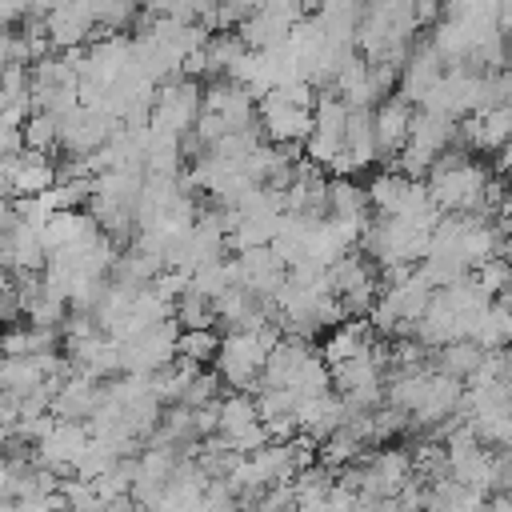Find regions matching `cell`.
<instances>
[{
	"label": "cell",
	"mask_w": 512,
	"mask_h": 512,
	"mask_svg": "<svg viewBox=\"0 0 512 512\" xmlns=\"http://www.w3.org/2000/svg\"><path fill=\"white\" fill-rule=\"evenodd\" d=\"M320 32L328 44H340V48H352L356 44V28H360V16H364V4H348V0H332V4H320L312 8Z\"/></svg>",
	"instance_id": "9a60e30c"
},
{
	"label": "cell",
	"mask_w": 512,
	"mask_h": 512,
	"mask_svg": "<svg viewBox=\"0 0 512 512\" xmlns=\"http://www.w3.org/2000/svg\"><path fill=\"white\" fill-rule=\"evenodd\" d=\"M12 288V272L8 268H0V292H8Z\"/></svg>",
	"instance_id": "bcb514c9"
},
{
	"label": "cell",
	"mask_w": 512,
	"mask_h": 512,
	"mask_svg": "<svg viewBox=\"0 0 512 512\" xmlns=\"http://www.w3.org/2000/svg\"><path fill=\"white\" fill-rule=\"evenodd\" d=\"M172 320H176V328L180 332H216V312H212V304L200 296V292H192V288H184L176 300H172Z\"/></svg>",
	"instance_id": "cb8c5ba5"
},
{
	"label": "cell",
	"mask_w": 512,
	"mask_h": 512,
	"mask_svg": "<svg viewBox=\"0 0 512 512\" xmlns=\"http://www.w3.org/2000/svg\"><path fill=\"white\" fill-rule=\"evenodd\" d=\"M256 424V404L252 396L244 392H228V396H216V436H232L240 428Z\"/></svg>",
	"instance_id": "d4e9b609"
},
{
	"label": "cell",
	"mask_w": 512,
	"mask_h": 512,
	"mask_svg": "<svg viewBox=\"0 0 512 512\" xmlns=\"http://www.w3.org/2000/svg\"><path fill=\"white\" fill-rule=\"evenodd\" d=\"M408 144L440 156L448 144H456V120L440 116V112H424V108H412V124H408Z\"/></svg>",
	"instance_id": "d6986e66"
},
{
	"label": "cell",
	"mask_w": 512,
	"mask_h": 512,
	"mask_svg": "<svg viewBox=\"0 0 512 512\" xmlns=\"http://www.w3.org/2000/svg\"><path fill=\"white\" fill-rule=\"evenodd\" d=\"M288 392H292L296 400H312V396H324V392H332V388H328V368H324V360H320L316 352H312V356L300 364V372L292 376Z\"/></svg>",
	"instance_id": "4dcf8cb0"
},
{
	"label": "cell",
	"mask_w": 512,
	"mask_h": 512,
	"mask_svg": "<svg viewBox=\"0 0 512 512\" xmlns=\"http://www.w3.org/2000/svg\"><path fill=\"white\" fill-rule=\"evenodd\" d=\"M192 512H240V504H236V496L228 492L224 480H208V488H204V496L196 500Z\"/></svg>",
	"instance_id": "b9f144b4"
},
{
	"label": "cell",
	"mask_w": 512,
	"mask_h": 512,
	"mask_svg": "<svg viewBox=\"0 0 512 512\" xmlns=\"http://www.w3.org/2000/svg\"><path fill=\"white\" fill-rule=\"evenodd\" d=\"M292 420H296L300 436H308L312 444H324L332 432L344 428V408H340V400L332 392H324V396H312V400H296Z\"/></svg>",
	"instance_id": "4fadbf2b"
},
{
	"label": "cell",
	"mask_w": 512,
	"mask_h": 512,
	"mask_svg": "<svg viewBox=\"0 0 512 512\" xmlns=\"http://www.w3.org/2000/svg\"><path fill=\"white\" fill-rule=\"evenodd\" d=\"M304 4H296V0H276V4H256L252 8V16L236 28V36H240V44L244 48H252V52H264V48H276V44H284L288 40V32H292V24H300L304 20Z\"/></svg>",
	"instance_id": "277c9868"
},
{
	"label": "cell",
	"mask_w": 512,
	"mask_h": 512,
	"mask_svg": "<svg viewBox=\"0 0 512 512\" xmlns=\"http://www.w3.org/2000/svg\"><path fill=\"white\" fill-rule=\"evenodd\" d=\"M408 124H412V104L400 96H388L372 108V140H376V160H392L408 144Z\"/></svg>",
	"instance_id": "30bf717a"
},
{
	"label": "cell",
	"mask_w": 512,
	"mask_h": 512,
	"mask_svg": "<svg viewBox=\"0 0 512 512\" xmlns=\"http://www.w3.org/2000/svg\"><path fill=\"white\" fill-rule=\"evenodd\" d=\"M316 348L304 344V340H292V336H280L276 348L264 356V368H260V388H288L292 376L300 372V364L312 356Z\"/></svg>",
	"instance_id": "5bb4252c"
},
{
	"label": "cell",
	"mask_w": 512,
	"mask_h": 512,
	"mask_svg": "<svg viewBox=\"0 0 512 512\" xmlns=\"http://www.w3.org/2000/svg\"><path fill=\"white\" fill-rule=\"evenodd\" d=\"M96 224L88 220V212H56V216H48V224L40 228V244H44V252H60V248H68L72 240H80L84 232H92Z\"/></svg>",
	"instance_id": "603a6c76"
},
{
	"label": "cell",
	"mask_w": 512,
	"mask_h": 512,
	"mask_svg": "<svg viewBox=\"0 0 512 512\" xmlns=\"http://www.w3.org/2000/svg\"><path fill=\"white\" fill-rule=\"evenodd\" d=\"M368 428H372V444H384V440L408 432V416L396 412V408H388V404H380V408L368 416Z\"/></svg>",
	"instance_id": "ab89813d"
},
{
	"label": "cell",
	"mask_w": 512,
	"mask_h": 512,
	"mask_svg": "<svg viewBox=\"0 0 512 512\" xmlns=\"http://www.w3.org/2000/svg\"><path fill=\"white\" fill-rule=\"evenodd\" d=\"M112 464H116V452H112L108 444H100V440L88 436L84 452H80L76 464H72V476H80V480H96V476H104Z\"/></svg>",
	"instance_id": "836d02e7"
},
{
	"label": "cell",
	"mask_w": 512,
	"mask_h": 512,
	"mask_svg": "<svg viewBox=\"0 0 512 512\" xmlns=\"http://www.w3.org/2000/svg\"><path fill=\"white\" fill-rule=\"evenodd\" d=\"M8 444H12V428H0V452H8Z\"/></svg>",
	"instance_id": "f6af8a7d"
},
{
	"label": "cell",
	"mask_w": 512,
	"mask_h": 512,
	"mask_svg": "<svg viewBox=\"0 0 512 512\" xmlns=\"http://www.w3.org/2000/svg\"><path fill=\"white\" fill-rule=\"evenodd\" d=\"M336 488V472L324 468V464H308L292 476V492H296V504H312V500H324V492Z\"/></svg>",
	"instance_id": "83f0119b"
},
{
	"label": "cell",
	"mask_w": 512,
	"mask_h": 512,
	"mask_svg": "<svg viewBox=\"0 0 512 512\" xmlns=\"http://www.w3.org/2000/svg\"><path fill=\"white\" fill-rule=\"evenodd\" d=\"M44 36L52 48L68 52V48H84V44L100 40L104 32L92 28V4H56L44 16Z\"/></svg>",
	"instance_id": "ba28073f"
},
{
	"label": "cell",
	"mask_w": 512,
	"mask_h": 512,
	"mask_svg": "<svg viewBox=\"0 0 512 512\" xmlns=\"http://www.w3.org/2000/svg\"><path fill=\"white\" fill-rule=\"evenodd\" d=\"M240 52H244V44H240V36H236V32H208V40H204L208 80H220V76H228V68L240 60Z\"/></svg>",
	"instance_id": "484cf974"
},
{
	"label": "cell",
	"mask_w": 512,
	"mask_h": 512,
	"mask_svg": "<svg viewBox=\"0 0 512 512\" xmlns=\"http://www.w3.org/2000/svg\"><path fill=\"white\" fill-rule=\"evenodd\" d=\"M216 392H220V376H216L212 368H200V372L188 380V388H184L180 404L192 412V408H204V404H212V400H216Z\"/></svg>",
	"instance_id": "74e56055"
},
{
	"label": "cell",
	"mask_w": 512,
	"mask_h": 512,
	"mask_svg": "<svg viewBox=\"0 0 512 512\" xmlns=\"http://www.w3.org/2000/svg\"><path fill=\"white\" fill-rule=\"evenodd\" d=\"M428 300H432V288L416 276V268H412L408 280H400V284H392V288H380V304H388L392 316H396L400 324H408V332H412V324L420 320V312L428 308Z\"/></svg>",
	"instance_id": "ac0fdd59"
},
{
	"label": "cell",
	"mask_w": 512,
	"mask_h": 512,
	"mask_svg": "<svg viewBox=\"0 0 512 512\" xmlns=\"http://www.w3.org/2000/svg\"><path fill=\"white\" fill-rule=\"evenodd\" d=\"M412 20H416V28L436 24V20H440V8H436L432 0H416V4H412Z\"/></svg>",
	"instance_id": "ee69618b"
},
{
	"label": "cell",
	"mask_w": 512,
	"mask_h": 512,
	"mask_svg": "<svg viewBox=\"0 0 512 512\" xmlns=\"http://www.w3.org/2000/svg\"><path fill=\"white\" fill-rule=\"evenodd\" d=\"M460 400H464V384L452 380V376L432 372L428 376V388H424V396L416 404V412L408 416V432H432L448 416H460Z\"/></svg>",
	"instance_id": "52a82bcc"
},
{
	"label": "cell",
	"mask_w": 512,
	"mask_h": 512,
	"mask_svg": "<svg viewBox=\"0 0 512 512\" xmlns=\"http://www.w3.org/2000/svg\"><path fill=\"white\" fill-rule=\"evenodd\" d=\"M84 444H88V428L84 424L56 420V428L40 444H32V464L52 472V476H72V464L84 452Z\"/></svg>",
	"instance_id": "8992f818"
},
{
	"label": "cell",
	"mask_w": 512,
	"mask_h": 512,
	"mask_svg": "<svg viewBox=\"0 0 512 512\" xmlns=\"http://www.w3.org/2000/svg\"><path fill=\"white\" fill-rule=\"evenodd\" d=\"M484 184H488L484 160H468L460 168H428L424 176V192L440 216H472Z\"/></svg>",
	"instance_id": "6da1fadb"
},
{
	"label": "cell",
	"mask_w": 512,
	"mask_h": 512,
	"mask_svg": "<svg viewBox=\"0 0 512 512\" xmlns=\"http://www.w3.org/2000/svg\"><path fill=\"white\" fill-rule=\"evenodd\" d=\"M176 320H160L152 328H144L136 340L120 344V372L124 376H152L156 368L176 360Z\"/></svg>",
	"instance_id": "3957f363"
},
{
	"label": "cell",
	"mask_w": 512,
	"mask_h": 512,
	"mask_svg": "<svg viewBox=\"0 0 512 512\" xmlns=\"http://www.w3.org/2000/svg\"><path fill=\"white\" fill-rule=\"evenodd\" d=\"M252 404H256V420H260V424H268V420H284V416L296 412V396H292L288 388H256Z\"/></svg>",
	"instance_id": "d6a6232c"
},
{
	"label": "cell",
	"mask_w": 512,
	"mask_h": 512,
	"mask_svg": "<svg viewBox=\"0 0 512 512\" xmlns=\"http://www.w3.org/2000/svg\"><path fill=\"white\" fill-rule=\"evenodd\" d=\"M224 440V448L232 452V456H252V452H260L264 444H268V436H264V424L256 420V424H248V428H240V432H232V436H220Z\"/></svg>",
	"instance_id": "60d3db41"
},
{
	"label": "cell",
	"mask_w": 512,
	"mask_h": 512,
	"mask_svg": "<svg viewBox=\"0 0 512 512\" xmlns=\"http://www.w3.org/2000/svg\"><path fill=\"white\" fill-rule=\"evenodd\" d=\"M216 348H220V332H180L176 336V356L180 360H188V364H196V368H204V364H212L216 360Z\"/></svg>",
	"instance_id": "f546056e"
},
{
	"label": "cell",
	"mask_w": 512,
	"mask_h": 512,
	"mask_svg": "<svg viewBox=\"0 0 512 512\" xmlns=\"http://www.w3.org/2000/svg\"><path fill=\"white\" fill-rule=\"evenodd\" d=\"M188 288L200 292L208 304H216L232 284H228V256L224 260H212V264H200L192 276H188Z\"/></svg>",
	"instance_id": "f1b7e54d"
},
{
	"label": "cell",
	"mask_w": 512,
	"mask_h": 512,
	"mask_svg": "<svg viewBox=\"0 0 512 512\" xmlns=\"http://www.w3.org/2000/svg\"><path fill=\"white\" fill-rule=\"evenodd\" d=\"M324 212L332 220H352V224H368V196L356 180H328V192H324Z\"/></svg>",
	"instance_id": "44dd1931"
},
{
	"label": "cell",
	"mask_w": 512,
	"mask_h": 512,
	"mask_svg": "<svg viewBox=\"0 0 512 512\" xmlns=\"http://www.w3.org/2000/svg\"><path fill=\"white\" fill-rule=\"evenodd\" d=\"M408 336H412L424 352H436V348H444V344H452V340H464V320L440 300V292H432L428 308L420 312V320L412 324Z\"/></svg>",
	"instance_id": "8fae6325"
},
{
	"label": "cell",
	"mask_w": 512,
	"mask_h": 512,
	"mask_svg": "<svg viewBox=\"0 0 512 512\" xmlns=\"http://www.w3.org/2000/svg\"><path fill=\"white\" fill-rule=\"evenodd\" d=\"M468 280H472L488 300H496V296H504V288H508V260H504V256L484 260V264H476V268L468 272Z\"/></svg>",
	"instance_id": "8d00e7d4"
},
{
	"label": "cell",
	"mask_w": 512,
	"mask_h": 512,
	"mask_svg": "<svg viewBox=\"0 0 512 512\" xmlns=\"http://www.w3.org/2000/svg\"><path fill=\"white\" fill-rule=\"evenodd\" d=\"M376 344L368 320H340L332 332H324V344H320V360L324 368H336V364H348V360H360L368 356V348Z\"/></svg>",
	"instance_id": "7c38bea8"
},
{
	"label": "cell",
	"mask_w": 512,
	"mask_h": 512,
	"mask_svg": "<svg viewBox=\"0 0 512 512\" xmlns=\"http://www.w3.org/2000/svg\"><path fill=\"white\" fill-rule=\"evenodd\" d=\"M24 316H28V328H56V332H60V324H64V316H68V304L56 300V296H48L44 284H40V296L24 308Z\"/></svg>",
	"instance_id": "d590c367"
},
{
	"label": "cell",
	"mask_w": 512,
	"mask_h": 512,
	"mask_svg": "<svg viewBox=\"0 0 512 512\" xmlns=\"http://www.w3.org/2000/svg\"><path fill=\"white\" fill-rule=\"evenodd\" d=\"M480 124H484V140H488V152H500V148H508V132H512V108H508V104H500V108L484 112V116H480Z\"/></svg>",
	"instance_id": "f35d334b"
},
{
	"label": "cell",
	"mask_w": 512,
	"mask_h": 512,
	"mask_svg": "<svg viewBox=\"0 0 512 512\" xmlns=\"http://www.w3.org/2000/svg\"><path fill=\"white\" fill-rule=\"evenodd\" d=\"M200 116V84L172 76L152 88V108H148V128L168 132V136H188Z\"/></svg>",
	"instance_id": "7a4b0ae2"
},
{
	"label": "cell",
	"mask_w": 512,
	"mask_h": 512,
	"mask_svg": "<svg viewBox=\"0 0 512 512\" xmlns=\"http://www.w3.org/2000/svg\"><path fill=\"white\" fill-rule=\"evenodd\" d=\"M0 92H4L8 100H24V96H28V68L8 64V68L0 72Z\"/></svg>",
	"instance_id": "7bdbcfd3"
},
{
	"label": "cell",
	"mask_w": 512,
	"mask_h": 512,
	"mask_svg": "<svg viewBox=\"0 0 512 512\" xmlns=\"http://www.w3.org/2000/svg\"><path fill=\"white\" fill-rule=\"evenodd\" d=\"M56 184V164L48 156H36L28 148H20L12 156V200L16 196H40Z\"/></svg>",
	"instance_id": "2e32d148"
},
{
	"label": "cell",
	"mask_w": 512,
	"mask_h": 512,
	"mask_svg": "<svg viewBox=\"0 0 512 512\" xmlns=\"http://www.w3.org/2000/svg\"><path fill=\"white\" fill-rule=\"evenodd\" d=\"M404 188H408V180H400L396 172H380V176H372V184L364 188V196H368V212H376L380 220H388V216L396 212Z\"/></svg>",
	"instance_id": "4316f807"
},
{
	"label": "cell",
	"mask_w": 512,
	"mask_h": 512,
	"mask_svg": "<svg viewBox=\"0 0 512 512\" xmlns=\"http://www.w3.org/2000/svg\"><path fill=\"white\" fill-rule=\"evenodd\" d=\"M116 120H108L96 108H72L64 120H56V148H64L68 156H92L96 148L108 144Z\"/></svg>",
	"instance_id": "5b68a950"
},
{
	"label": "cell",
	"mask_w": 512,
	"mask_h": 512,
	"mask_svg": "<svg viewBox=\"0 0 512 512\" xmlns=\"http://www.w3.org/2000/svg\"><path fill=\"white\" fill-rule=\"evenodd\" d=\"M344 152L356 172L376 164V140H372V108H348L344 116Z\"/></svg>",
	"instance_id": "ffe728a7"
},
{
	"label": "cell",
	"mask_w": 512,
	"mask_h": 512,
	"mask_svg": "<svg viewBox=\"0 0 512 512\" xmlns=\"http://www.w3.org/2000/svg\"><path fill=\"white\" fill-rule=\"evenodd\" d=\"M444 76V64H440V56L432 52V44L428 40H412V48H408V60H404V68H400V80H396V96L400 100H408L412 108L436 88V80Z\"/></svg>",
	"instance_id": "9c48e42d"
},
{
	"label": "cell",
	"mask_w": 512,
	"mask_h": 512,
	"mask_svg": "<svg viewBox=\"0 0 512 512\" xmlns=\"http://www.w3.org/2000/svg\"><path fill=\"white\" fill-rule=\"evenodd\" d=\"M56 492H60V500H64V508H68V512H100V496H96L92 480H80V476H60Z\"/></svg>",
	"instance_id": "e575fe53"
},
{
	"label": "cell",
	"mask_w": 512,
	"mask_h": 512,
	"mask_svg": "<svg viewBox=\"0 0 512 512\" xmlns=\"http://www.w3.org/2000/svg\"><path fill=\"white\" fill-rule=\"evenodd\" d=\"M20 140H24L28 152L48 156V152L56 148V120L44 116V112H32V116L24 120V128H20Z\"/></svg>",
	"instance_id": "1f68e13d"
},
{
	"label": "cell",
	"mask_w": 512,
	"mask_h": 512,
	"mask_svg": "<svg viewBox=\"0 0 512 512\" xmlns=\"http://www.w3.org/2000/svg\"><path fill=\"white\" fill-rule=\"evenodd\" d=\"M368 284H380V280H376L372 260H364L356 248L344 252L336 264L324 268V288H328V296H336V300L348 296V292H356V288H368Z\"/></svg>",
	"instance_id": "e0dca14e"
},
{
	"label": "cell",
	"mask_w": 512,
	"mask_h": 512,
	"mask_svg": "<svg viewBox=\"0 0 512 512\" xmlns=\"http://www.w3.org/2000/svg\"><path fill=\"white\" fill-rule=\"evenodd\" d=\"M480 360H484V352H480L472 340H452V344L428 352V368L440 372V376H452V380H460V384L480 368Z\"/></svg>",
	"instance_id": "7402d4cb"
}]
</instances>
